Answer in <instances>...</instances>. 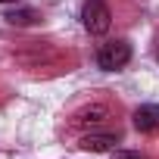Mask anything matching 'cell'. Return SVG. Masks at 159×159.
<instances>
[{
	"mask_svg": "<svg viewBox=\"0 0 159 159\" xmlns=\"http://www.w3.org/2000/svg\"><path fill=\"white\" fill-rule=\"evenodd\" d=\"M128 59H131V44L128 41H109L97 50V66L103 72H116V69L128 66Z\"/></svg>",
	"mask_w": 159,
	"mask_h": 159,
	"instance_id": "6da1fadb",
	"label": "cell"
},
{
	"mask_svg": "<svg viewBox=\"0 0 159 159\" xmlns=\"http://www.w3.org/2000/svg\"><path fill=\"white\" fill-rule=\"evenodd\" d=\"M81 19H84V28L91 34H106L109 31V7L103 3V0H84V10H81Z\"/></svg>",
	"mask_w": 159,
	"mask_h": 159,
	"instance_id": "7a4b0ae2",
	"label": "cell"
},
{
	"mask_svg": "<svg viewBox=\"0 0 159 159\" xmlns=\"http://www.w3.org/2000/svg\"><path fill=\"white\" fill-rule=\"evenodd\" d=\"M134 128L143 131V134L156 131V128H159V106H140V109L134 112Z\"/></svg>",
	"mask_w": 159,
	"mask_h": 159,
	"instance_id": "3957f363",
	"label": "cell"
},
{
	"mask_svg": "<svg viewBox=\"0 0 159 159\" xmlns=\"http://www.w3.org/2000/svg\"><path fill=\"white\" fill-rule=\"evenodd\" d=\"M81 150L109 153V150H116V134H88V137H81Z\"/></svg>",
	"mask_w": 159,
	"mask_h": 159,
	"instance_id": "277c9868",
	"label": "cell"
},
{
	"mask_svg": "<svg viewBox=\"0 0 159 159\" xmlns=\"http://www.w3.org/2000/svg\"><path fill=\"white\" fill-rule=\"evenodd\" d=\"M112 159H143V156H140V153H131V150H119Z\"/></svg>",
	"mask_w": 159,
	"mask_h": 159,
	"instance_id": "52a82bcc",
	"label": "cell"
},
{
	"mask_svg": "<svg viewBox=\"0 0 159 159\" xmlns=\"http://www.w3.org/2000/svg\"><path fill=\"white\" fill-rule=\"evenodd\" d=\"M109 112H106V106H91V109H84V112H78V125H100L103 119H106Z\"/></svg>",
	"mask_w": 159,
	"mask_h": 159,
	"instance_id": "5b68a950",
	"label": "cell"
},
{
	"mask_svg": "<svg viewBox=\"0 0 159 159\" xmlns=\"http://www.w3.org/2000/svg\"><path fill=\"white\" fill-rule=\"evenodd\" d=\"M7 19H10L13 25H28V22L34 19V13H31V10H22V13H10Z\"/></svg>",
	"mask_w": 159,
	"mask_h": 159,
	"instance_id": "8992f818",
	"label": "cell"
},
{
	"mask_svg": "<svg viewBox=\"0 0 159 159\" xmlns=\"http://www.w3.org/2000/svg\"><path fill=\"white\" fill-rule=\"evenodd\" d=\"M0 3H16V0H0Z\"/></svg>",
	"mask_w": 159,
	"mask_h": 159,
	"instance_id": "ba28073f",
	"label": "cell"
}]
</instances>
